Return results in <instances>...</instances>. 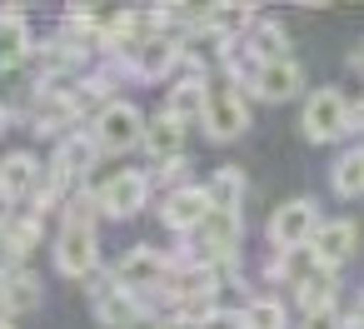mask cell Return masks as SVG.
<instances>
[{"instance_id": "8992f818", "label": "cell", "mask_w": 364, "mask_h": 329, "mask_svg": "<svg viewBox=\"0 0 364 329\" xmlns=\"http://www.w3.org/2000/svg\"><path fill=\"white\" fill-rule=\"evenodd\" d=\"M145 190H150V180H145L140 170H120L115 180L100 185V210L115 215V220H125V215H135V210L145 205Z\"/></svg>"}, {"instance_id": "2e32d148", "label": "cell", "mask_w": 364, "mask_h": 329, "mask_svg": "<svg viewBox=\"0 0 364 329\" xmlns=\"http://www.w3.org/2000/svg\"><path fill=\"white\" fill-rule=\"evenodd\" d=\"M205 195H210V210H220V215H240L245 175H240L235 165H225V170H215V180L205 185Z\"/></svg>"}, {"instance_id": "9c48e42d", "label": "cell", "mask_w": 364, "mask_h": 329, "mask_svg": "<svg viewBox=\"0 0 364 329\" xmlns=\"http://www.w3.org/2000/svg\"><path fill=\"white\" fill-rule=\"evenodd\" d=\"M354 244H359V230H354V220H329V225H319V234H314V259L324 264V269H339L349 254H354Z\"/></svg>"}, {"instance_id": "ac0fdd59", "label": "cell", "mask_w": 364, "mask_h": 329, "mask_svg": "<svg viewBox=\"0 0 364 329\" xmlns=\"http://www.w3.org/2000/svg\"><path fill=\"white\" fill-rule=\"evenodd\" d=\"M205 110H210V90H205L200 80L170 85V110H165V115H175V120L185 125V120H195V115H205Z\"/></svg>"}, {"instance_id": "83f0119b", "label": "cell", "mask_w": 364, "mask_h": 329, "mask_svg": "<svg viewBox=\"0 0 364 329\" xmlns=\"http://www.w3.org/2000/svg\"><path fill=\"white\" fill-rule=\"evenodd\" d=\"M349 319H354V324H359V329H364V294H359V299H354V314H349Z\"/></svg>"}, {"instance_id": "e0dca14e", "label": "cell", "mask_w": 364, "mask_h": 329, "mask_svg": "<svg viewBox=\"0 0 364 329\" xmlns=\"http://www.w3.org/2000/svg\"><path fill=\"white\" fill-rule=\"evenodd\" d=\"M0 284H6V314H26L41 304V279L26 274V269H11V274H0Z\"/></svg>"}, {"instance_id": "44dd1931", "label": "cell", "mask_w": 364, "mask_h": 329, "mask_svg": "<svg viewBox=\"0 0 364 329\" xmlns=\"http://www.w3.org/2000/svg\"><path fill=\"white\" fill-rule=\"evenodd\" d=\"M299 304H304V314H314V309H334V269H314L304 284H299Z\"/></svg>"}, {"instance_id": "7402d4cb", "label": "cell", "mask_w": 364, "mask_h": 329, "mask_svg": "<svg viewBox=\"0 0 364 329\" xmlns=\"http://www.w3.org/2000/svg\"><path fill=\"white\" fill-rule=\"evenodd\" d=\"M334 190H339L344 200L364 195V145L349 150V155H339V165H334Z\"/></svg>"}, {"instance_id": "8fae6325", "label": "cell", "mask_w": 364, "mask_h": 329, "mask_svg": "<svg viewBox=\"0 0 364 329\" xmlns=\"http://www.w3.org/2000/svg\"><path fill=\"white\" fill-rule=\"evenodd\" d=\"M240 244V215H210L205 225H200V254H205V264L210 259H225L230 249Z\"/></svg>"}, {"instance_id": "484cf974", "label": "cell", "mask_w": 364, "mask_h": 329, "mask_svg": "<svg viewBox=\"0 0 364 329\" xmlns=\"http://www.w3.org/2000/svg\"><path fill=\"white\" fill-rule=\"evenodd\" d=\"M175 309H180V314H185L190 324H205V319L215 314V289H210V294H185V299H180Z\"/></svg>"}, {"instance_id": "5bb4252c", "label": "cell", "mask_w": 364, "mask_h": 329, "mask_svg": "<svg viewBox=\"0 0 364 329\" xmlns=\"http://www.w3.org/2000/svg\"><path fill=\"white\" fill-rule=\"evenodd\" d=\"M31 115H36V130H55V125H70L75 115H80V100L75 95H65V90H41V100L31 105Z\"/></svg>"}, {"instance_id": "f1b7e54d", "label": "cell", "mask_w": 364, "mask_h": 329, "mask_svg": "<svg viewBox=\"0 0 364 329\" xmlns=\"http://www.w3.org/2000/svg\"><path fill=\"white\" fill-rule=\"evenodd\" d=\"M349 65H364V41H359V45L349 50Z\"/></svg>"}, {"instance_id": "3957f363", "label": "cell", "mask_w": 364, "mask_h": 329, "mask_svg": "<svg viewBox=\"0 0 364 329\" xmlns=\"http://www.w3.org/2000/svg\"><path fill=\"white\" fill-rule=\"evenodd\" d=\"M349 115H354V110L344 105L339 90H314V95L304 100V120H299V125H304L309 140H334V135H344V130L354 125Z\"/></svg>"}, {"instance_id": "4dcf8cb0", "label": "cell", "mask_w": 364, "mask_h": 329, "mask_svg": "<svg viewBox=\"0 0 364 329\" xmlns=\"http://www.w3.org/2000/svg\"><path fill=\"white\" fill-rule=\"evenodd\" d=\"M0 130H6V110H0Z\"/></svg>"}, {"instance_id": "1f68e13d", "label": "cell", "mask_w": 364, "mask_h": 329, "mask_svg": "<svg viewBox=\"0 0 364 329\" xmlns=\"http://www.w3.org/2000/svg\"><path fill=\"white\" fill-rule=\"evenodd\" d=\"M0 329H11V324H0Z\"/></svg>"}, {"instance_id": "30bf717a", "label": "cell", "mask_w": 364, "mask_h": 329, "mask_svg": "<svg viewBox=\"0 0 364 329\" xmlns=\"http://www.w3.org/2000/svg\"><path fill=\"white\" fill-rule=\"evenodd\" d=\"M299 65L284 55V60H269V65H255V75H250V85H255V95L259 100H289L294 90H299Z\"/></svg>"}, {"instance_id": "ba28073f", "label": "cell", "mask_w": 364, "mask_h": 329, "mask_svg": "<svg viewBox=\"0 0 364 329\" xmlns=\"http://www.w3.org/2000/svg\"><path fill=\"white\" fill-rule=\"evenodd\" d=\"M210 215H215V210H210V195H205V190H175V195L165 200V210H160V220H165L175 234H190V230L200 234V225H205Z\"/></svg>"}, {"instance_id": "6da1fadb", "label": "cell", "mask_w": 364, "mask_h": 329, "mask_svg": "<svg viewBox=\"0 0 364 329\" xmlns=\"http://www.w3.org/2000/svg\"><path fill=\"white\" fill-rule=\"evenodd\" d=\"M145 120H140V110L135 105H125V100H110L100 115H95V145L100 150H135V145H145Z\"/></svg>"}, {"instance_id": "9a60e30c", "label": "cell", "mask_w": 364, "mask_h": 329, "mask_svg": "<svg viewBox=\"0 0 364 329\" xmlns=\"http://www.w3.org/2000/svg\"><path fill=\"white\" fill-rule=\"evenodd\" d=\"M31 185H41V165H36L26 150H16V155H6V160H0V200L26 195Z\"/></svg>"}, {"instance_id": "277c9868", "label": "cell", "mask_w": 364, "mask_h": 329, "mask_svg": "<svg viewBox=\"0 0 364 329\" xmlns=\"http://www.w3.org/2000/svg\"><path fill=\"white\" fill-rule=\"evenodd\" d=\"M170 274H175V269H170V259H165L160 249H145V244H140V249H130V254L115 264V274H110V279H115L120 289L140 294V289H150V284H170Z\"/></svg>"}, {"instance_id": "d6986e66", "label": "cell", "mask_w": 364, "mask_h": 329, "mask_svg": "<svg viewBox=\"0 0 364 329\" xmlns=\"http://www.w3.org/2000/svg\"><path fill=\"white\" fill-rule=\"evenodd\" d=\"M26 50H31V26L16 11H6V16H0V65L26 60Z\"/></svg>"}, {"instance_id": "f546056e", "label": "cell", "mask_w": 364, "mask_h": 329, "mask_svg": "<svg viewBox=\"0 0 364 329\" xmlns=\"http://www.w3.org/2000/svg\"><path fill=\"white\" fill-rule=\"evenodd\" d=\"M0 314H6V284H0Z\"/></svg>"}, {"instance_id": "7a4b0ae2", "label": "cell", "mask_w": 364, "mask_h": 329, "mask_svg": "<svg viewBox=\"0 0 364 329\" xmlns=\"http://www.w3.org/2000/svg\"><path fill=\"white\" fill-rule=\"evenodd\" d=\"M314 234H319V215L309 200H289L269 215V244L274 249H304Z\"/></svg>"}, {"instance_id": "ffe728a7", "label": "cell", "mask_w": 364, "mask_h": 329, "mask_svg": "<svg viewBox=\"0 0 364 329\" xmlns=\"http://www.w3.org/2000/svg\"><path fill=\"white\" fill-rule=\"evenodd\" d=\"M95 150H100V145H95V135H90V140L70 135V140H60V150H55V170H60V175H75V170L85 175V170H90V160H95Z\"/></svg>"}, {"instance_id": "603a6c76", "label": "cell", "mask_w": 364, "mask_h": 329, "mask_svg": "<svg viewBox=\"0 0 364 329\" xmlns=\"http://www.w3.org/2000/svg\"><path fill=\"white\" fill-rule=\"evenodd\" d=\"M135 50H140V60H135V70H140V75H160V70H170V65H175V55H180V50H175L170 41H160V36L140 41Z\"/></svg>"}, {"instance_id": "5b68a950", "label": "cell", "mask_w": 364, "mask_h": 329, "mask_svg": "<svg viewBox=\"0 0 364 329\" xmlns=\"http://www.w3.org/2000/svg\"><path fill=\"white\" fill-rule=\"evenodd\" d=\"M55 269L80 279L95 269V230H80V225H65L60 239H55Z\"/></svg>"}, {"instance_id": "4316f807", "label": "cell", "mask_w": 364, "mask_h": 329, "mask_svg": "<svg viewBox=\"0 0 364 329\" xmlns=\"http://www.w3.org/2000/svg\"><path fill=\"white\" fill-rule=\"evenodd\" d=\"M299 329H344V319H339V309H314V314H304Z\"/></svg>"}, {"instance_id": "d4e9b609", "label": "cell", "mask_w": 364, "mask_h": 329, "mask_svg": "<svg viewBox=\"0 0 364 329\" xmlns=\"http://www.w3.org/2000/svg\"><path fill=\"white\" fill-rule=\"evenodd\" d=\"M240 329H284V304H279V299H255V304H245Z\"/></svg>"}, {"instance_id": "cb8c5ba5", "label": "cell", "mask_w": 364, "mask_h": 329, "mask_svg": "<svg viewBox=\"0 0 364 329\" xmlns=\"http://www.w3.org/2000/svg\"><path fill=\"white\" fill-rule=\"evenodd\" d=\"M250 50H255V60H259V65L284 60V31H279L274 21H259V26H255V36H250Z\"/></svg>"}, {"instance_id": "4fadbf2b", "label": "cell", "mask_w": 364, "mask_h": 329, "mask_svg": "<svg viewBox=\"0 0 364 329\" xmlns=\"http://www.w3.org/2000/svg\"><path fill=\"white\" fill-rule=\"evenodd\" d=\"M145 150H150L160 165H180V150H185V125H180L175 115L150 120V130H145Z\"/></svg>"}, {"instance_id": "52a82bcc", "label": "cell", "mask_w": 364, "mask_h": 329, "mask_svg": "<svg viewBox=\"0 0 364 329\" xmlns=\"http://www.w3.org/2000/svg\"><path fill=\"white\" fill-rule=\"evenodd\" d=\"M245 125H250V105L240 100V90H215L210 95V110H205V130L215 140H235Z\"/></svg>"}, {"instance_id": "7c38bea8", "label": "cell", "mask_w": 364, "mask_h": 329, "mask_svg": "<svg viewBox=\"0 0 364 329\" xmlns=\"http://www.w3.org/2000/svg\"><path fill=\"white\" fill-rule=\"evenodd\" d=\"M95 304H100L105 324H115V329H135V324H145V319H140L135 294H130V289H120L115 279H110V284H95Z\"/></svg>"}]
</instances>
